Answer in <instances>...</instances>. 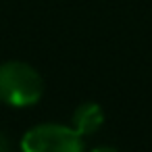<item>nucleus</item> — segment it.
Masks as SVG:
<instances>
[{
	"label": "nucleus",
	"mask_w": 152,
	"mask_h": 152,
	"mask_svg": "<svg viewBox=\"0 0 152 152\" xmlns=\"http://www.w3.org/2000/svg\"><path fill=\"white\" fill-rule=\"evenodd\" d=\"M92 152H121V150H117V148H113V146H98V148H94Z\"/></svg>",
	"instance_id": "obj_5"
},
{
	"label": "nucleus",
	"mask_w": 152,
	"mask_h": 152,
	"mask_svg": "<svg viewBox=\"0 0 152 152\" xmlns=\"http://www.w3.org/2000/svg\"><path fill=\"white\" fill-rule=\"evenodd\" d=\"M44 96L42 75L23 61L0 65V102L13 108L36 106Z\"/></svg>",
	"instance_id": "obj_1"
},
{
	"label": "nucleus",
	"mask_w": 152,
	"mask_h": 152,
	"mask_svg": "<svg viewBox=\"0 0 152 152\" xmlns=\"http://www.w3.org/2000/svg\"><path fill=\"white\" fill-rule=\"evenodd\" d=\"M83 137L67 125L42 123L25 131L21 152H83Z\"/></svg>",
	"instance_id": "obj_2"
},
{
	"label": "nucleus",
	"mask_w": 152,
	"mask_h": 152,
	"mask_svg": "<svg viewBox=\"0 0 152 152\" xmlns=\"http://www.w3.org/2000/svg\"><path fill=\"white\" fill-rule=\"evenodd\" d=\"M0 152H11V140L7 133H0Z\"/></svg>",
	"instance_id": "obj_4"
},
{
	"label": "nucleus",
	"mask_w": 152,
	"mask_h": 152,
	"mask_svg": "<svg viewBox=\"0 0 152 152\" xmlns=\"http://www.w3.org/2000/svg\"><path fill=\"white\" fill-rule=\"evenodd\" d=\"M104 123V110L100 104L96 102H81L71 117V127L83 137V135H92L96 133Z\"/></svg>",
	"instance_id": "obj_3"
}]
</instances>
